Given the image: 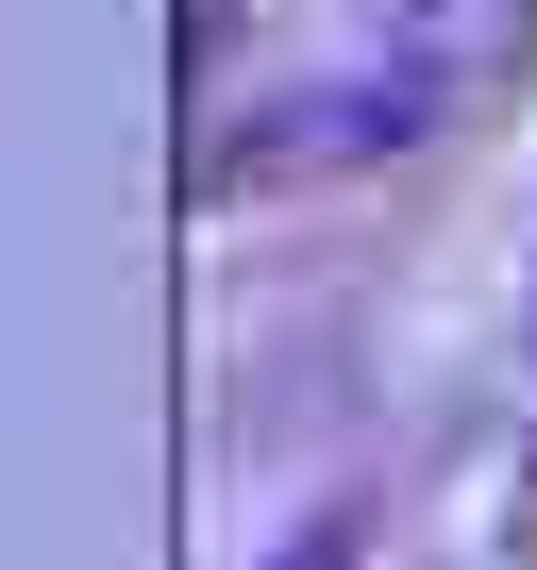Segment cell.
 Masks as SVG:
<instances>
[{"label":"cell","mask_w":537,"mask_h":570,"mask_svg":"<svg viewBox=\"0 0 537 570\" xmlns=\"http://www.w3.org/2000/svg\"><path fill=\"white\" fill-rule=\"evenodd\" d=\"M537 85V0H353V18L286 68L202 118V185H320V168H387L470 135L487 101Z\"/></svg>","instance_id":"cell-1"},{"label":"cell","mask_w":537,"mask_h":570,"mask_svg":"<svg viewBox=\"0 0 537 570\" xmlns=\"http://www.w3.org/2000/svg\"><path fill=\"white\" fill-rule=\"evenodd\" d=\"M520 336H537V268H520Z\"/></svg>","instance_id":"cell-4"},{"label":"cell","mask_w":537,"mask_h":570,"mask_svg":"<svg viewBox=\"0 0 537 570\" xmlns=\"http://www.w3.org/2000/svg\"><path fill=\"white\" fill-rule=\"evenodd\" d=\"M286 570H370V553H353V537H336V520H320V537H303V553H286Z\"/></svg>","instance_id":"cell-3"},{"label":"cell","mask_w":537,"mask_h":570,"mask_svg":"<svg viewBox=\"0 0 537 570\" xmlns=\"http://www.w3.org/2000/svg\"><path fill=\"white\" fill-rule=\"evenodd\" d=\"M387 570H537V420H487L387 520Z\"/></svg>","instance_id":"cell-2"}]
</instances>
